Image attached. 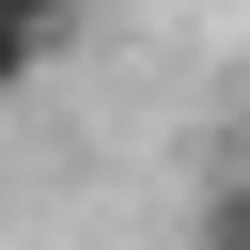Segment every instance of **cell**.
Returning <instances> with one entry per match:
<instances>
[{
    "label": "cell",
    "instance_id": "6da1fadb",
    "mask_svg": "<svg viewBox=\"0 0 250 250\" xmlns=\"http://www.w3.org/2000/svg\"><path fill=\"white\" fill-rule=\"evenodd\" d=\"M188 250H250V172H234V156L203 172V203H188Z\"/></svg>",
    "mask_w": 250,
    "mask_h": 250
},
{
    "label": "cell",
    "instance_id": "7a4b0ae2",
    "mask_svg": "<svg viewBox=\"0 0 250 250\" xmlns=\"http://www.w3.org/2000/svg\"><path fill=\"white\" fill-rule=\"evenodd\" d=\"M62 16H78V0H0V31H16V47H47Z\"/></svg>",
    "mask_w": 250,
    "mask_h": 250
},
{
    "label": "cell",
    "instance_id": "3957f363",
    "mask_svg": "<svg viewBox=\"0 0 250 250\" xmlns=\"http://www.w3.org/2000/svg\"><path fill=\"white\" fill-rule=\"evenodd\" d=\"M16 78H31V47H16V31H0V109H16Z\"/></svg>",
    "mask_w": 250,
    "mask_h": 250
}]
</instances>
